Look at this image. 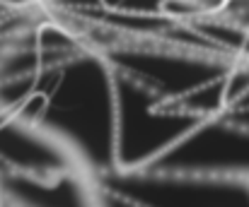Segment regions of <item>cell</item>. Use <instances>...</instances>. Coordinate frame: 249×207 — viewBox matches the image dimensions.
<instances>
[{
  "label": "cell",
  "mask_w": 249,
  "mask_h": 207,
  "mask_svg": "<svg viewBox=\"0 0 249 207\" xmlns=\"http://www.w3.org/2000/svg\"><path fill=\"white\" fill-rule=\"evenodd\" d=\"M203 123L208 121L114 72V174L158 166Z\"/></svg>",
  "instance_id": "cell-1"
}]
</instances>
